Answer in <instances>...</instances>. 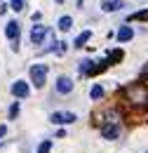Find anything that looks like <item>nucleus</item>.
<instances>
[{
	"label": "nucleus",
	"instance_id": "nucleus-14",
	"mask_svg": "<svg viewBox=\"0 0 148 153\" xmlns=\"http://www.w3.org/2000/svg\"><path fill=\"white\" fill-rule=\"evenodd\" d=\"M71 26H73V19H71V17H61V19H59V28H61V31H71Z\"/></svg>",
	"mask_w": 148,
	"mask_h": 153
},
{
	"label": "nucleus",
	"instance_id": "nucleus-19",
	"mask_svg": "<svg viewBox=\"0 0 148 153\" xmlns=\"http://www.w3.org/2000/svg\"><path fill=\"white\" fill-rule=\"evenodd\" d=\"M141 78H144V80H148V64L141 68Z\"/></svg>",
	"mask_w": 148,
	"mask_h": 153
},
{
	"label": "nucleus",
	"instance_id": "nucleus-18",
	"mask_svg": "<svg viewBox=\"0 0 148 153\" xmlns=\"http://www.w3.org/2000/svg\"><path fill=\"white\" fill-rule=\"evenodd\" d=\"M19 115V104L17 101H14V104H12V106H10V118H12V120H14V118H17Z\"/></svg>",
	"mask_w": 148,
	"mask_h": 153
},
{
	"label": "nucleus",
	"instance_id": "nucleus-8",
	"mask_svg": "<svg viewBox=\"0 0 148 153\" xmlns=\"http://www.w3.org/2000/svg\"><path fill=\"white\" fill-rule=\"evenodd\" d=\"M125 7V0H101V10L104 12H118Z\"/></svg>",
	"mask_w": 148,
	"mask_h": 153
},
{
	"label": "nucleus",
	"instance_id": "nucleus-21",
	"mask_svg": "<svg viewBox=\"0 0 148 153\" xmlns=\"http://www.w3.org/2000/svg\"><path fill=\"white\" fill-rule=\"evenodd\" d=\"M7 12V5H0V14H5Z\"/></svg>",
	"mask_w": 148,
	"mask_h": 153
},
{
	"label": "nucleus",
	"instance_id": "nucleus-16",
	"mask_svg": "<svg viewBox=\"0 0 148 153\" xmlns=\"http://www.w3.org/2000/svg\"><path fill=\"white\" fill-rule=\"evenodd\" d=\"M10 7H12L14 12H21V10H24V0H10Z\"/></svg>",
	"mask_w": 148,
	"mask_h": 153
},
{
	"label": "nucleus",
	"instance_id": "nucleus-1",
	"mask_svg": "<svg viewBox=\"0 0 148 153\" xmlns=\"http://www.w3.org/2000/svg\"><path fill=\"white\" fill-rule=\"evenodd\" d=\"M125 97L132 106L136 108H148V87L144 82H132L130 87H125Z\"/></svg>",
	"mask_w": 148,
	"mask_h": 153
},
{
	"label": "nucleus",
	"instance_id": "nucleus-4",
	"mask_svg": "<svg viewBox=\"0 0 148 153\" xmlns=\"http://www.w3.org/2000/svg\"><path fill=\"white\" fill-rule=\"evenodd\" d=\"M118 134H120L118 123H106V125H101V137H104V139H118Z\"/></svg>",
	"mask_w": 148,
	"mask_h": 153
},
{
	"label": "nucleus",
	"instance_id": "nucleus-10",
	"mask_svg": "<svg viewBox=\"0 0 148 153\" xmlns=\"http://www.w3.org/2000/svg\"><path fill=\"white\" fill-rule=\"evenodd\" d=\"M132 36H134V31H132L130 26H122V28L118 31V40H120V42H127V40H132Z\"/></svg>",
	"mask_w": 148,
	"mask_h": 153
},
{
	"label": "nucleus",
	"instance_id": "nucleus-22",
	"mask_svg": "<svg viewBox=\"0 0 148 153\" xmlns=\"http://www.w3.org/2000/svg\"><path fill=\"white\" fill-rule=\"evenodd\" d=\"M56 2H64V0H56Z\"/></svg>",
	"mask_w": 148,
	"mask_h": 153
},
{
	"label": "nucleus",
	"instance_id": "nucleus-17",
	"mask_svg": "<svg viewBox=\"0 0 148 153\" xmlns=\"http://www.w3.org/2000/svg\"><path fill=\"white\" fill-rule=\"evenodd\" d=\"M136 19H148V10H144V12H136V14H132L130 21H136Z\"/></svg>",
	"mask_w": 148,
	"mask_h": 153
},
{
	"label": "nucleus",
	"instance_id": "nucleus-20",
	"mask_svg": "<svg viewBox=\"0 0 148 153\" xmlns=\"http://www.w3.org/2000/svg\"><path fill=\"white\" fill-rule=\"evenodd\" d=\"M5 134H7V127H5V125H0V139H2Z\"/></svg>",
	"mask_w": 148,
	"mask_h": 153
},
{
	"label": "nucleus",
	"instance_id": "nucleus-5",
	"mask_svg": "<svg viewBox=\"0 0 148 153\" xmlns=\"http://www.w3.org/2000/svg\"><path fill=\"white\" fill-rule=\"evenodd\" d=\"M56 92L59 94H68V92H73V80L68 76H61L56 80Z\"/></svg>",
	"mask_w": 148,
	"mask_h": 153
},
{
	"label": "nucleus",
	"instance_id": "nucleus-2",
	"mask_svg": "<svg viewBox=\"0 0 148 153\" xmlns=\"http://www.w3.org/2000/svg\"><path fill=\"white\" fill-rule=\"evenodd\" d=\"M45 78H47V66L45 64H33L31 66V82L36 87H42L45 85Z\"/></svg>",
	"mask_w": 148,
	"mask_h": 153
},
{
	"label": "nucleus",
	"instance_id": "nucleus-13",
	"mask_svg": "<svg viewBox=\"0 0 148 153\" xmlns=\"http://www.w3.org/2000/svg\"><path fill=\"white\" fill-rule=\"evenodd\" d=\"M90 97H92L94 101H96V99H101V97H104V87H101V85H92V90H90Z\"/></svg>",
	"mask_w": 148,
	"mask_h": 153
},
{
	"label": "nucleus",
	"instance_id": "nucleus-12",
	"mask_svg": "<svg viewBox=\"0 0 148 153\" xmlns=\"http://www.w3.org/2000/svg\"><path fill=\"white\" fill-rule=\"evenodd\" d=\"M122 57H125V52H122V50H113L111 54H108V64H118V61H122Z\"/></svg>",
	"mask_w": 148,
	"mask_h": 153
},
{
	"label": "nucleus",
	"instance_id": "nucleus-7",
	"mask_svg": "<svg viewBox=\"0 0 148 153\" xmlns=\"http://www.w3.org/2000/svg\"><path fill=\"white\" fill-rule=\"evenodd\" d=\"M28 92H31V90H28V85H26L24 80H17V82L12 85V94L19 97V99H26V97H28Z\"/></svg>",
	"mask_w": 148,
	"mask_h": 153
},
{
	"label": "nucleus",
	"instance_id": "nucleus-3",
	"mask_svg": "<svg viewBox=\"0 0 148 153\" xmlns=\"http://www.w3.org/2000/svg\"><path fill=\"white\" fill-rule=\"evenodd\" d=\"M50 120L54 125H68V123H75V113H71V111H54L50 115Z\"/></svg>",
	"mask_w": 148,
	"mask_h": 153
},
{
	"label": "nucleus",
	"instance_id": "nucleus-11",
	"mask_svg": "<svg viewBox=\"0 0 148 153\" xmlns=\"http://www.w3.org/2000/svg\"><path fill=\"white\" fill-rule=\"evenodd\" d=\"M92 38V31H82V33H80V36H78V38H75V47H82V45H85V42H87V40Z\"/></svg>",
	"mask_w": 148,
	"mask_h": 153
},
{
	"label": "nucleus",
	"instance_id": "nucleus-15",
	"mask_svg": "<svg viewBox=\"0 0 148 153\" xmlns=\"http://www.w3.org/2000/svg\"><path fill=\"white\" fill-rule=\"evenodd\" d=\"M50 151H52V141H50V139H45V141L38 146V153H50Z\"/></svg>",
	"mask_w": 148,
	"mask_h": 153
},
{
	"label": "nucleus",
	"instance_id": "nucleus-9",
	"mask_svg": "<svg viewBox=\"0 0 148 153\" xmlns=\"http://www.w3.org/2000/svg\"><path fill=\"white\" fill-rule=\"evenodd\" d=\"M5 36L12 40V42H19V24H17V21H10V24H7Z\"/></svg>",
	"mask_w": 148,
	"mask_h": 153
},
{
	"label": "nucleus",
	"instance_id": "nucleus-6",
	"mask_svg": "<svg viewBox=\"0 0 148 153\" xmlns=\"http://www.w3.org/2000/svg\"><path fill=\"white\" fill-rule=\"evenodd\" d=\"M45 36H47V28H45V26H40V24H38V26L31 28V42H33V45H40Z\"/></svg>",
	"mask_w": 148,
	"mask_h": 153
}]
</instances>
